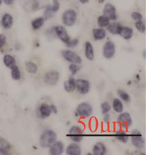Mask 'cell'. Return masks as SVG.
<instances>
[{
  "label": "cell",
  "instance_id": "83f0119b",
  "mask_svg": "<svg viewBox=\"0 0 146 155\" xmlns=\"http://www.w3.org/2000/svg\"><path fill=\"white\" fill-rule=\"evenodd\" d=\"M110 24V20L105 15H101L97 18V25L100 28L107 27Z\"/></svg>",
  "mask_w": 146,
  "mask_h": 155
},
{
  "label": "cell",
  "instance_id": "4316f807",
  "mask_svg": "<svg viewBox=\"0 0 146 155\" xmlns=\"http://www.w3.org/2000/svg\"><path fill=\"white\" fill-rule=\"evenodd\" d=\"M3 61L4 64L6 65L7 67L10 68L11 69L15 65V58L9 54H6L4 56Z\"/></svg>",
  "mask_w": 146,
  "mask_h": 155
},
{
  "label": "cell",
  "instance_id": "f35d334b",
  "mask_svg": "<svg viewBox=\"0 0 146 155\" xmlns=\"http://www.w3.org/2000/svg\"><path fill=\"white\" fill-rule=\"evenodd\" d=\"M53 5L52 6L53 7L54 10L56 12H57L59 10L60 8V4L59 2L57 0H53Z\"/></svg>",
  "mask_w": 146,
  "mask_h": 155
},
{
  "label": "cell",
  "instance_id": "cb8c5ba5",
  "mask_svg": "<svg viewBox=\"0 0 146 155\" xmlns=\"http://www.w3.org/2000/svg\"><path fill=\"white\" fill-rule=\"evenodd\" d=\"M115 138H117V140L124 143H128V140L129 139V137L128 134L125 131L122 130L118 131L117 132L115 133Z\"/></svg>",
  "mask_w": 146,
  "mask_h": 155
},
{
  "label": "cell",
  "instance_id": "ba28073f",
  "mask_svg": "<svg viewBox=\"0 0 146 155\" xmlns=\"http://www.w3.org/2000/svg\"><path fill=\"white\" fill-rule=\"evenodd\" d=\"M115 53V44L112 41L105 42L103 48V56L107 59H110L114 57Z\"/></svg>",
  "mask_w": 146,
  "mask_h": 155
},
{
  "label": "cell",
  "instance_id": "c3c4849f",
  "mask_svg": "<svg viewBox=\"0 0 146 155\" xmlns=\"http://www.w3.org/2000/svg\"><path fill=\"white\" fill-rule=\"evenodd\" d=\"M127 84H128V85H130V84H131V81H129L128 82Z\"/></svg>",
  "mask_w": 146,
  "mask_h": 155
},
{
  "label": "cell",
  "instance_id": "5b68a950",
  "mask_svg": "<svg viewBox=\"0 0 146 155\" xmlns=\"http://www.w3.org/2000/svg\"><path fill=\"white\" fill-rule=\"evenodd\" d=\"M62 56L66 61L70 62L71 63H75L79 64L82 63V59L80 56L70 50H64L61 52Z\"/></svg>",
  "mask_w": 146,
  "mask_h": 155
},
{
  "label": "cell",
  "instance_id": "e0dca14e",
  "mask_svg": "<svg viewBox=\"0 0 146 155\" xmlns=\"http://www.w3.org/2000/svg\"><path fill=\"white\" fill-rule=\"evenodd\" d=\"M85 55L87 59L93 61L94 59V49L91 42L87 41L85 44Z\"/></svg>",
  "mask_w": 146,
  "mask_h": 155
},
{
  "label": "cell",
  "instance_id": "ee69618b",
  "mask_svg": "<svg viewBox=\"0 0 146 155\" xmlns=\"http://www.w3.org/2000/svg\"><path fill=\"white\" fill-rule=\"evenodd\" d=\"M4 3L6 4V5H11L15 1V0H4Z\"/></svg>",
  "mask_w": 146,
  "mask_h": 155
},
{
  "label": "cell",
  "instance_id": "30bf717a",
  "mask_svg": "<svg viewBox=\"0 0 146 155\" xmlns=\"http://www.w3.org/2000/svg\"><path fill=\"white\" fill-rule=\"evenodd\" d=\"M59 79V72L56 71H52L46 74L44 77V81L49 86H54L57 84Z\"/></svg>",
  "mask_w": 146,
  "mask_h": 155
},
{
  "label": "cell",
  "instance_id": "7c38bea8",
  "mask_svg": "<svg viewBox=\"0 0 146 155\" xmlns=\"http://www.w3.org/2000/svg\"><path fill=\"white\" fill-rule=\"evenodd\" d=\"M55 31L58 38L64 43L66 44L70 41V37L64 27L58 25L55 27Z\"/></svg>",
  "mask_w": 146,
  "mask_h": 155
},
{
  "label": "cell",
  "instance_id": "d6a6232c",
  "mask_svg": "<svg viewBox=\"0 0 146 155\" xmlns=\"http://www.w3.org/2000/svg\"><path fill=\"white\" fill-rule=\"evenodd\" d=\"M135 27L137 30L141 33H144L146 31V25L141 20L137 21L135 23Z\"/></svg>",
  "mask_w": 146,
  "mask_h": 155
},
{
  "label": "cell",
  "instance_id": "2e32d148",
  "mask_svg": "<svg viewBox=\"0 0 146 155\" xmlns=\"http://www.w3.org/2000/svg\"><path fill=\"white\" fill-rule=\"evenodd\" d=\"M107 149L104 145L101 142H98L95 144L93 148V153L94 155H104L107 153Z\"/></svg>",
  "mask_w": 146,
  "mask_h": 155
},
{
  "label": "cell",
  "instance_id": "4fadbf2b",
  "mask_svg": "<svg viewBox=\"0 0 146 155\" xmlns=\"http://www.w3.org/2000/svg\"><path fill=\"white\" fill-rule=\"evenodd\" d=\"M49 148L50 155H60L64 152V144L60 141H56Z\"/></svg>",
  "mask_w": 146,
  "mask_h": 155
},
{
  "label": "cell",
  "instance_id": "74e56055",
  "mask_svg": "<svg viewBox=\"0 0 146 155\" xmlns=\"http://www.w3.org/2000/svg\"><path fill=\"white\" fill-rule=\"evenodd\" d=\"M79 43V40L77 39H73L72 40H70L68 43H66V45L68 48H74L78 45Z\"/></svg>",
  "mask_w": 146,
  "mask_h": 155
},
{
  "label": "cell",
  "instance_id": "d6986e66",
  "mask_svg": "<svg viewBox=\"0 0 146 155\" xmlns=\"http://www.w3.org/2000/svg\"><path fill=\"white\" fill-rule=\"evenodd\" d=\"M64 90L66 92H72L76 89V80L74 78L71 77L64 83Z\"/></svg>",
  "mask_w": 146,
  "mask_h": 155
},
{
  "label": "cell",
  "instance_id": "5bb4252c",
  "mask_svg": "<svg viewBox=\"0 0 146 155\" xmlns=\"http://www.w3.org/2000/svg\"><path fill=\"white\" fill-rule=\"evenodd\" d=\"M40 116L42 118H46L50 116L52 111L50 106L46 103H43L39 107Z\"/></svg>",
  "mask_w": 146,
  "mask_h": 155
},
{
  "label": "cell",
  "instance_id": "1f68e13d",
  "mask_svg": "<svg viewBox=\"0 0 146 155\" xmlns=\"http://www.w3.org/2000/svg\"><path fill=\"white\" fill-rule=\"evenodd\" d=\"M11 76L13 79L16 80L20 79V71L17 65H15L13 67L11 68Z\"/></svg>",
  "mask_w": 146,
  "mask_h": 155
},
{
  "label": "cell",
  "instance_id": "3957f363",
  "mask_svg": "<svg viewBox=\"0 0 146 155\" xmlns=\"http://www.w3.org/2000/svg\"><path fill=\"white\" fill-rule=\"evenodd\" d=\"M93 112L92 107L87 102H82L78 104L75 111V116L77 117L87 118L90 116Z\"/></svg>",
  "mask_w": 146,
  "mask_h": 155
},
{
  "label": "cell",
  "instance_id": "6da1fadb",
  "mask_svg": "<svg viewBox=\"0 0 146 155\" xmlns=\"http://www.w3.org/2000/svg\"><path fill=\"white\" fill-rule=\"evenodd\" d=\"M23 8L28 12H33L48 5L47 0H20Z\"/></svg>",
  "mask_w": 146,
  "mask_h": 155
},
{
  "label": "cell",
  "instance_id": "60d3db41",
  "mask_svg": "<svg viewBox=\"0 0 146 155\" xmlns=\"http://www.w3.org/2000/svg\"><path fill=\"white\" fill-rule=\"evenodd\" d=\"M110 120V116L108 114H104V116L103 117V122L107 124L109 122Z\"/></svg>",
  "mask_w": 146,
  "mask_h": 155
},
{
  "label": "cell",
  "instance_id": "ac0fdd59",
  "mask_svg": "<svg viewBox=\"0 0 146 155\" xmlns=\"http://www.w3.org/2000/svg\"><path fill=\"white\" fill-rule=\"evenodd\" d=\"M13 23L12 16L10 14L6 13L2 17L1 24L4 29H9L11 28V27H12Z\"/></svg>",
  "mask_w": 146,
  "mask_h": 155
},
{
  "label": "cell",
  "instance_id": "8d00e7d4",
  "mask_svg": "<svg viewBox=\"0 0 146 155\" xmlns=\"http://www.w3.org/2000/svg\"><path fill=\"white\" fill-rule=\"evenodd\" d=\"M142 15L138 12H134L132 13L131 18L134 20L140 21L142 19Z\"/></svg>",
  "mask_w": 146,
  "mask_h": 155
},
{
  "label": "cell",
  "instance_id": "f1b7e54d",
  "mask_svg": "<svg viewBox=\"0 0 146 155\" xmlns=\"http://www.w3.org/2000/svg\"><path fill=\"white\" fill-rule=\"evenodd\" d=\"M55 13L53 6L48 5L44 11V18L46 20L50 19L54 16Z\"/></svg>",
  "mask_w": 146,
  "mask_h": 155
},
{
  "label": "cell",
  "instance_id": "277c9868",
  "mask_svg": "<svg viewBox=\"0 0 146 155\" xmlns=\"http://www.w3.org/2000/svg\"><path fill=\"white\" fill-rule=\"evenodd\" d=\"M68 137L74 143H80L83 138V131L82 129L77 126H73L69 130Z\"/></svg>",
  "mask_w": 146,
  "mask_h": 155
},
{
  "label": "cell",
  "instance_id": "484cf974",
  "mask_svg": "<svg viewBox=\"0 0 146 155\" xmlns=\"http://www.w3.org/2000/svg\"><path fill=\"white\" fill-rule=\"evenodd\" d=\"M45 21V19L43 17H39L36 18L34 20L32 21L31 23L32 27L34 30H37L40 29L42 25Z\"/></svg>",
  "mask_w": 146,
  "mask_h": 155
},
{
  "label": "cell",
  "instance_id": "d590c367",
  "mask_svg": "<svg viewBox=\"0 0 146 155\" xmlns=\"http://www.w3.org/2000/svg\"><path fill=\"white\" fill-rule=\"evenodd\" d=\"M11 146L8 141L0 136V148L7 150L10 148Z\"/></svg>",
  "mask_w": 146,
  "mask_h": 155
},
{
  "label": "cell",
  "instance_id": "836d02e7",
  "mask_svg": "<svg viewBox=\"0 0 146 155\" xmlns=\"http://www.w3.org/2000/svg\"><path fill=\"white\" fill-rule=\"evenodd\" d=\"M102 113L103 114H107L111 110V106L110 104L108 102H104L102 103L101 105Z\"/></svg>",
  "mask_w": 146,
  "mask_h": 155
},
{
  "label": "cell",
  "instance_id": "44dd1931",
  "mask_svg": "<svg viewBox=\"0 0 146 155\" xmlns=\"http://www.w3.org/2000/svg\"><path fill=\"white\" fill-rule=\"evenodd\" d=\"M133 30L129 27H122L119 35L124 39L128 40L131 39L133 35Z\"/></svg>",
  "mask_w": 146,
  "mask_h": 155
},
{
  "label": "cell",
  "instance_id": "9c48e42d",
  "mask_svg": "<svg viewBox=\"0 0 146 155\" xmlns=\"http://www.w3.org/2000/svg\"><path fill=\"white\" fill-rule=\"evenodd\" d=\"M76 89L81 94H86L90 89V83L87 80L78 79L76 81Z\"/></svg>",
  "mask_w": 146,
  "mask_h": 155
},
{
  "label": "cell",
  "instance_id": "f546056e",
  "mask_svg": "<svg viewBox=\"0 0 146 155\" xmlns=\"http://www.w3.org/2000/svg\"><path fill=\"white\" fill-rule=\"evenodd\" d=\"M25 68L27 71L30 74H36L38 70V67L35 63L31 62H27L25 63Z\"/></svg>",
  "mask_w": 146,
  "mask_h": 155
},
{
  "label": "cell",
  "instance_id": "ab89813d",
  "mask_svg": "<svg viewBox=\"0 0 146 155\" xmlns=\"http://www.w3.org/2000/svg\"><path fill=\"white\" fill-rule=\"evenodd\" d=\"M6 42V37L4 35H0V49L4 46Z\"/></svg>",
  "mask_w": 146,
  "mask_h": 155
},
{
  "label": "cell",
  "instance_id": "d4e9b609",
  "mask_svg": "<svg viewBox=\"0 0 146 155\" xmlns=\"http://www.w3.org/2000/svg\"><path fill=\"white\" fill-rule=\"evenodd\" d=\"M112 107L113 110L117 113H121L124 110V104L121 100L119 99L115 98L112 102Z\"/></svg>",
  "mask_w": 146,
  "mask_h": 155
},
{
  "label": "cell",
  "instance_id": "ffe728a7",
  "mask_svg": "<svg viewBox=\"0 0 146 155\" xmlns=\"http://www.w3.org/2000/svg\"><path fill=\"white\" fill-rule=\"evenodd\" d=\"M117 121L119 123H126L128 127L132 124V120L129 113L127 112H121L117 117Z\"/></svg>",
  "mask_w": 146,
  "mask_h": 155
},
{
  "label": "cell",
  "instance_id": "8fae6325",
  "mask_svg": "<svg viewBox=\"0 0 146 155\" xmlns=\"http://www.w3.org/2000/svg\"><path fill=\"white\" fill-rule=\"evenodd\" d=\"M103 15L107 16L110 20L115 21L117 19V10L115 6L110 3L105 4L103 9Z\"/></svg>",
  "mask_w": 146,
  "mask_h": 155
},
{
  "label": "cell",
  "instance_id": "8992f818",
  "mask_svg": "<svg viewBox=\"0 0 146 155\" xmlns=\"http://www.w3.org/2000/svg\"><path fill=\"white\" fill-rule=\"evenodd\" d=\"M131 140L132 145L138 149H142L144 146L145 142L140 131L134 130L131 135Z\"/></svg>",
  "mask_w": 146,
  "mask_h": 155
},
{
  "label": "cell",
  "instance_id": "e575fe53",
  "mask_svg": "<svg viewBox=\"0 0 146 155\" xmlns=\"http://www.w3.org/2000/svg\"><path fill=\"white\" fill-rule=\"evenodd\" d=\"M68 69L72 74L74 76L76 74L78 71L80 70V67L77 64L71 63L68 67Z\"/></svg>",
  "mask_w": 146,
  "mask_h": 155
},
{
  "label": "cell",
  "instance_id": "681fc988",
  "mask_svg": "<svg viewBox=\"0 0 146 155\" xmlns=\"http://www.w3.org/2000/svg\"><path fill=\"white\" fill-rule=\"evenodd\" d=\"M2 0H0V5L2 4Z\"/></svg>",
  "mask_w": 146,
  "mask_h": 155
},
{
  "label": "cell",
  "instance_id": "7a4b0ae2",
  "mask_svg": "<svg viewBox=\"0 0 146 155\" xmlns=\"http://www.w3.org/2000/svg\"><path fill=\"white\" fill-rule=\"evenodd\" d=\"M57 135L52 130L45 131L40 137L39 143L41 147L46 148H49L57 140Z\"/></svg>",
  "mask_w": 146,
  "mask_h": 155
},
{
  "label": "cell",
  "instance_id": "7402d4cb",
  "mask_svg": "<svg viewBox=\"0 0 146 155\" xmlns=\"http://www.w3.org/2000/svg\"><path fill=\"white\" fill-rule=\"evenodd\" d=\"M93 36L95 40H102L106 37V31L101 28L93 30Z\"/></svg>",
  "mask_w": 146,
  "mask_h": 155
},
{
  "label": "cell",
  "instance_id": "603a6c76",
  "mask_svg": "<svg viewBox=\"0 0 146 155\" xmlns=\"http://www.w3.org/2000/svg\"><path fill=\"white\" fill-rule=\"evenodd\" d=\"M122 26L120 23L117 22H113L110 23L107 26L108 31L112 35H119L120 30Z\"/></svg>",
  "mask_w": 146,
  "mask_h": 155
},
{
  "label": "cell",
  "instance_id": "52a82bcc",
  "mask_svg": "<svg viewBox=\"0 0 146 155\" xmlns=\"http://www.w3.org/2000/svg\"><path fill=\"white\" fill-rule=\"evenodd\" d=\"M77 15L75 11L72 9L66 10L63 15V22L67 27H72L76 22Z\"/></svg>",
  "mask_w": 146,
  "mask_h": 155
},
{
  "label": "cell",
  "instance_id": "b9f144b4",
  "mask_svg": "<svg viewBox=\"0 0 146 155\" xmlns=\"http://www.w3.org/2000/svg\"><path fill=\"white\" fill-rule=\"evenodd\" d=\"M50 106V107H51L52 112H53L55 114H57L58 109L57 108V107L55 105H54V104H51Z\"/></svg>",
  "mask_w": 146,
  "mask_h": 155
},
{
  "label": "cell",
  "instance_id": "7dc6e473",
  "mask_svg": "<svg viewBox=\"0 0 146 155\" xmlns=\"http://www.w3.org/2000/svg\"><path fill=\"white\" fill-rule=\"evenodd\" d=\"M136 78L138 80H140V77H139V74H137V76H136Z\"/></svg>",
  "mask_w": 146,
  "mask_h": 155
},
{
  "label": "cell",
  "instance_id": "9a60e30c",
  "mask_svg": "<svg viewBox=\"0 0 146 155\" xmlns=\"http://www.w3.org/2000/svg\"><path fill=\"white\" fill-rule=\"evenodd\" d=\"M66 152L68 155H80L82 150L79 145L76 143H73L68 145L66 148Z\"/></svg>",
  "mask_w": 146,
  "mask_h": 155
},
{
  "label": "cell",
  "instance_id": "bcb514c9",
  "mask_svg": "<svg viewBox=\"0 0 146 155\" xmlns=\"http://www.w3.org/2000/svg\"><path fill=\"white\" fill-rule=\"evenodd\" d=\"M98 1H99V3L102 4V3H103L104 2L105 0H98Z\"/></svg>",
  "mask_w": 146,
  "mask_h": 155
},
{
  "label": "cell",
  "instance_id": "7bdbcfd3",
  "mask_svg": "<svg viewBox=\"0 0 146 155\" xmlns=\"http://www.w3.org/2000/svg\"><path fill=\"white\" fill-rule=\"evenodd\" d=\"M0 155H8L7 150L2 148H0Z\"/></svg>",
  "mask_w": 146,
  "mask_h": 155
},
{
  "label": "cell",
  "instance_id": "4dcf8cb0",
  "mask_svg": "<svg viewBox=\"0 0 146 155\" xmlns=\"http://www.w3.org/2000/svg\"><path fill=\"white\" fill-rule=\"evenodd\" d=\"M117 94L120 97V98H121V100H123L125 102H129L131 100V98L129 94L126 92L124 90H121V89H119L117 90Z\"/></svg>",
  "mask_w": 146,
  "mask_h": 155
},
{
  "label": "cell",
  "instance_id": "f6af8a7d",
  "mask_svg": "<svg viewBox=\"0 0 146 155\" xmlns=\"http://www.w3.org/2000/svg\"><path fill=\"white\" fill-rule=\"evenodd\" d=\"M80 3H82V4H85L87 3V2H89V0H78Z\"/></svg>",
  "mask_w": 146,
  "mask_h": 155
}]
</instances>
